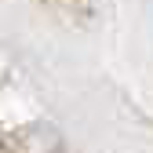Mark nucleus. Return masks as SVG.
I'll return each mask as SVG.
<instances>
[{
	"label": "nucleus",
	"instance_id": "1",
	"mask_svg": "<svg viewBox=\"0 0 153 153\" xmlns=\"http://www.w3.org/2000/svg\"><path fill=\"white\" fill-rule=\"evenodd\" d=\"M40 4L59 15L62 22H88L91 18V0H40Z\"/></svg>",
	"mask_w": 153,
	"mask_h": 153
}]
</instances>
